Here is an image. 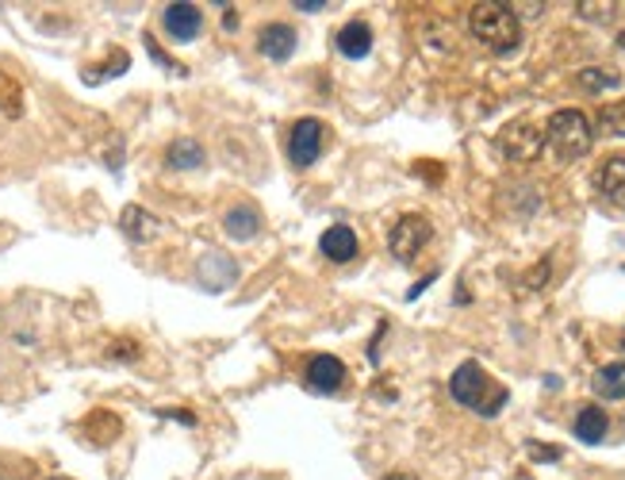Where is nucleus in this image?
Masks as SVG:
<instances>
[{
  "label": "nucleus",
  "mask_w": 625,
  "mask_h": 480,
  "mask_svg": "<svg viewBox=\"0 0 625 480\" xmlns=\"http://www.w3.org/2000/svg\"><path fill=\"white\" fill-rule=\"evenodd\" d=\"M599 128H603V135L625 139V100L622 105H606L603 112H599Z\"/></svg>",
  "instance_id": "obj_18"
},
{
  "label": "nucleus",
  "mask_w": 625,
  "mask_h": 480,
  "mask_svg": "<svg viewBox=\"0 0 625 480\" xmlns=\"http://www.w3.org/2000/svg\"><path fill=\"white\" fill-rule=\"evenodd\" d=\"M599 193L606 196V204L625 211V159H611L599 170Z\"/></svg>",
  "instance_id": "obj_11"
},
{
  "label": "nucleus",
  "mask_w": 625,
  "mask_h": 480,
  "mask_svg": "<svg viewBox=\"0 0 625 480\" xmlns=\"http://www.w3.org/2000/svg\"><path fill=\"white\" fill-rule=\"evenodd\" d=\"M338 51H342L346 58H365V54L373 51V31H369V23H346V28L338 31Z\"/></svg>",
  "instance_id": "obj_13"
},
{
  "label": "nucleus",
  "mask_w": 625,
  "mask_h": 480,
  "mask_svg": "<svg viewBox=\"0 0 625 480\" xmlns=\"http://www.w3.org/2000/svg\"><path fill=\"white\" fill-rule=\"evenodd\" d=\"M384 480H418L415 473H387Z\"/></svg>",
  "instance_id": "obj_22"
},
{
  "label": "nucleus",
  "mask_w": 625,
  "mask_h": 480,
  "mask_svg": "<svg viewBox=\"0 0 625 480\" xmlns=\"http://www.w3.org/2000/svg\"><path fill=\"white\" fill-rule=\"evenodd\" d=\"M223 227H227V234H231L234 242H246V239H253V234L261 231V216H257V208H253V204H239V208L227 211Z\"/></svg>",
  "instance_id": "obj_12"
},
{
  "label": "nucleus",
  "mask_w": 625,
  "mask_h": 480,
  "mask_svg": "<svg viewBox=\"0 0 625 480\" xmlns=\"http://www.w3.org/2000/svg\"><path fill=\"white\" fill-rule=\"evenodd\" d=\"M165 159H169L173 170H196V165H204V146L193 143V139H177V143H169Z\"/></svg>",
  "instance_id": "obj_17"
},
{
  "label": "nucleus",
  "mask_w": 625,
  "mask_h": 480,
  "mask_svg": "<svg viewBox=\"0 0 625 480\" xmlns=\"http://www.w3.org/2000/svg\"><path fill=\"white\" fill-rule=\"evenodd\" d=\"M346 381V366L335 353H319V358L307 361V389L311 392H338Z\"/></svg>",
  "instance_id": "obj_7"
},
{
  "label": "nucleus",
  "mask_w": 625,
  "mask_h": 480,
  "mask_svg": "<svg viewBox=\"0 0 625 480\" xmlns=\"http://www.w3.org/2000/svg\"><path fill=\"white\" fill-rule=\"evenodd\" d=\"M595 392L603 400H625V361H614V366H603L595 373Z\"/></svg>",
  "instance_id": "obj_16"
},
{
  "label": "nucleus",
  "mask_w": 625,
  "mask_h": 480,
  "mask_svg": "<svg viewBox=\"0 0 625 480\" xmlns=\"http://www.w3.org/2000/svg\"><path fill=\"white\" fill-rule=\"evenodd\" d=\"M296 8L299 12H319V8H327L322 0H296Z\"/></svg>",
  "instance_id": "obj_21"
},
{
  "label": "nucleus",
  "mask_w": 625,
  "mask_h": 480,
  "mask_svg": "<svg viewBox=\"0 0 625 480\" xmlns=\"http://www.w3.org/2000/svg\"><path fill=\"white\" fill-rule=\"evenodd\" d=\"M46 480H62V477H46Z\"/></svg>",
  "instance_id": "obj_25"
},
{
  "label": "nucleus",
  "mask_w": 625,
  "mask_h": 480,
  "mask_svg": "<svg viewBox=\"0 0 625 480\" xmlns=\"http://www.w3.org/2000/svg\"><path fill=\"white\" fill-rule=\"evenodd\" d=\"M204 28V15L196 4H169L165 8V31H169L177 43H193Z\"/></svg>",
  "instance_id": "obj_8"
},
{
  "label": "nucleus",
  "mask_w": 625,
  "mask_h": 480,
  "mask_svg": "<svg viewBox=\"0 0 625 480\" xmlns=\"http://www.w3.org/2000/svg\"><path fill=\"white\" fill-rule=\"evenodd\" d=\"M430 234L434 231L423 216H403L399 223L392 227V234H387V247H392V254L399 258V262H410V258L430 242Z\"/></svg>",
  "instance_id": "obj_4"
},
{
  "label": "nucleus",
  "mask_w": 625,
  "mask_h": 480,
  "mask_svg": "<svg viewBox=\"0 0 625 480\" xmlns=\"http://www.w3.org/2000/svg\"><path fill=\"white\" fill-rule=\"evenodd\" d=\"M606 427H611V419H606L603 407H583L580 415H575V438H583V443H603L606 438Z\"/></svg>",
  "instance_id": "obj_15"
},
{
  "label": "nucleus",
  "mask_w": 625,
  "mask_h": 480,
  "mask_svg": "<svg viewBox=\"0 0 625 480\" xmlns=\"http://www.w3.org/2000/svg\"><path fill=\"white\" fill-rule=\"evenodd\" d=\"M580 15H588V20H611L614 15V4H580Z\"/></svg>",
  "instance_id": "obj_20"
},
{
  "label": "nucleus",
  "mask_w": 625,
  "mask_h": 480,
  "mask_svg": "<svg viewBox=\"0 0 625 480\" xmlns=\"http://www.w3.org/2000/svg\"><path fill=\"white\" fill-rule=\"evenodd\" d=\"M123 231L131 234L134 242H150L157 239V231H162V223H157L154 216H150L146 208H139V204H131V208H123Z\"/></svg>",
  "instance_id": "obj_14"
},
{
  "label": "nucleus",
  "mask_w": 625,
  "mask_h": 480,
  "mask_svg": "<svg viewBox=\"0 0 625 480\" xmlns=\"http://www.w3.org/2000/svg\"><path fill=\"white\" fill-rule=\"evenodd\" d=\"M469 28L472 35L480 39L484 46H492L495 54H511L522 39L518 28V15H514L511 4H495V0H484V4L472 8L469 15Z\"/></svg>",
  "instance_id": "obj_2"
},
{
  "label": "nucleus",
  "mask_w": 625,
  "mask_h": 480,
  "mask_svg": "<svg viewBox=\"0 0 625 480\" xmlns=\"http://www.w3.org/2000/svg\"><path fill=\"white\" fill-rule=\"evenodd\" d=\"M622 350H625V330H622Z\"/></svg>",
  "instance_id": "obj_24"
},
{
  "label": "nucleus",
  "mask_w": 625,
  "mask_h": 480,
  "mask_svg": "<svg viewBox=\"0 0 625 480\" xmlns=\"http://www.w3.org/2000/svg\"><path fill=\"white\" fill-rule=\"evenodd\" d=\"M319 250L330 258V262H350V258H358V234H353L346 223H335L322 231Z\"/></svg>",
  "instance_id": "obj_10"
},
{
  "label": "nucleus",
  "mask_w": 625,
  "mask_h": 480,
  "mask_svg": "<svg viewBox=\"0 0 625 480\" xmlns=\"http://www.w3.org/2000/svg\"><path fill=\"white\" fill-rule=\"evenodd\" d=\"M288 154H292V162H296L299 170H307V165L319 162V154H322V123L319 120H299L296 128H292Z\"/></svg>",
  "instance_id": "obj_6"
},
{
  "label": "nucleus",
  "mask_w": 625,
  "mask_h": 480,
  "mask_svg": "<svg viewBox=\"0 0 625 480\" xmlns=\"http://www.w3.org/2000/svg\"><path fill=\"white\" fill-rule=\"evenodd\" d=\"M618 46H622V51H625V31H622V35H618Z\"/></svg>",
  "instance_id": "obj_23"
},
{
  "label": "nucleus",
  "mask_w": 625,
  "mask_h": 480,
  "mask_svg": "<svg viewBox=\"0 0 625 480\" xmlns=\"http://www.w3.org/2000/svg\"><path fill=\"white\" fill-rule=\"evenodd\" d=\"M545 146V135L529 123H511V128L500 135V151L506 154L511 162H534Z\"/></svg>",
  "instance_id": "obj_5"
},
{
  "label": "nucleus",
  "mask_w": 625,
  "mask_h": 480,
  "mask_svg": "<svg viewBox=\"0 0 625 480\" xmlns=\"http://www.w3.org/2000/svg\"><path fill=\"white\" fill-rule=\"evenodd\" d=\"M595 143V131H591V120L575 108H560L552 112V120L545 123V146L557 154L560 162H575L591 151Z\"/></svg>",
  "instance_id": "obj_1"
},
{
  "label": "nucleus",
  "mask_w": 625,
  "mask_h": 480,
  "mask_svg": "<svg viewBox=\"0 0 625 480\" xmlns=\"http://www.w3.org/2000/svg\"><path fill=\"white\" fill-rule=\"evenodd\" d=\"M449 392H453L457 404L472 407L480 415H500V407L506 404V389H492L487 373L480 369V361H464L453 377H449Z\"/></svg>",
  "instance_id": "obj_3"
},
{
  "label": "nucleus",
  "mask_w": 625,
  "mask_h": 480,
  "mask_svg": "<svg viewBox=\"0 0 625 480\" xmlns=\"http://www.w3.org/2000/svg\"><path fill=\"white\" fill-rule=\"evenodd\" d=\"M257 51L273 62H288L292 54H296V31H292L288 23H268V28L261 31Z\"/></svg>",
  "instance_id": "obj_9"
},
{
  "label": "nucleus",
  "mask_w": 625,
  "mask_h": 480,
  "mask_svg": "<svg viewBox=\"0 0 625 480\" xmlns=\"http://www.w3.org/2000/svg\"><path fill=\"white\" fill-rule=\"evenodd\" d=\"M580 85H583V89H611V85H618V74H603V69H583Z\"/></svg>",
  "instance_id": "obj_19"
}]
</instances>
